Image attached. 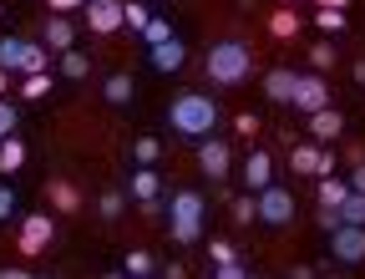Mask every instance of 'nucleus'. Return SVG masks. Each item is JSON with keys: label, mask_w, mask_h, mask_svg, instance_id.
Returning <instances> with one entry per match:
<instances>
[{"label": "nucleus", "mask_w": 365, "mask_h": 279, "mask_svg": "<svg viewBox=\"0 0 365 279\" xmlns=\"http://www.w3.org/2000/svg\"><path fill=\"white\" fill-rule=\"evenodd\" d=\"M218 122V107L203 97V91H182V97H173L168 107V127L182 132V137H208Z\"/></svg>", "instance_id": "nucleus-1"}, {"label": "nucleus", "mask_w": 365, "mask_h": 279, "mask_svg": "<svg viewBox=\"0 0 365 279\" xmlns=\"http://www.w3.org/2000/svg\"><path fill=\"white\" fill-rule=\"evenodd\" d=\"M249 66H254V56L244 41H218L208 51V81H218V86H239L249 76Z\"/></svg>", "instance_id": "nucleus-2"}, {"label": "nucleus", "mask_w": 365, "mask_h": 279, "mask_svg": "<svg viewBox=\"0 0 365 279\" xmlns=\"http://www.w3.org/2000/svg\"><path fill=\"white\" fill-rule=\"evenodd\" d=\"M168 223H173V239L178 244H198L203 239V198L193 188H182L168 198Z\"/></svg>", "instance_id": "nucleus-3"}, {"label": "nucleus", "mask_w": 365, "mask_h": 279, "mask_svg": "<svg viewBox=\"0 0 365 279\" xmlns=\"http://www.w3.org/2000/svg\"><path fill=\"white\" fill-rule=\"evenodd\" d=\"M254 203H259V218H264V223H274V228L294 218V193H289V188H279V183H269V188H264Z\"/></svg>", "instance_id": "nucleus-4"}, {"label": "nucleus", "mask_w": 365, "mask_h": 279, "mask_svg": "<svg viewBox=\"0 0 365 279\" xmlns=\"http://www.w3.org/2000/svg\"><path fill=\"white\" fill-rule=\"evenodd\" d=\"M330 254L340 264H360L365 259V223H340L330 234Z\"/></svg>", "instance_id": "nucleus-5"}, {"label": "nucleus", "mask_w": 365, "mask_h": 279, "mask_svg": "<svg viewBox=\"0 0 365 279\" xmlns=\"http://www.w3.org/2000/svg\"><path fill=\"white\" fill-rule=\"evenodd\" d=\"M289 168L304 173V178H330V173H335V158H330L325 148H314V143H299V148L289 153Z\"/></svg>", "instance_id": "nucleus-6"}, {"label": "nucleus", "mask_w": 365, "mask_h": 279, "mask_svg": "<svg viewBox=\"0 0 365 279\" xmlns=\"http://www.w3.org/2000/svg\"><path fill=\"white\" fill-rule=\"evenodd\" d=\"M289 107H299L304 117H309V112H325V107H330V86L319 81V76H299V81H294V102H289Z\"/></svg>", "instance_id": "nucleus-7"}, {"label": "nucleus", "mask_w": 365, "mask_h": 279, "mask_svg": "<svg viewBox=\"0 0 365 279\" xmlns=\"http://www.w3.org/2000/svg\"><path fill=\"white\" fill-rule=\"evenodd\" d=\"M86 26L97 31V36H112L117 26H122V0H86Z\"/></svg>", "instance_id": "nucleus-8"}, {"label": "nucleus", "mask_w": 365, "mask_h": 279, "mask_svg": "<svg viewBox=\"0 0 365 279\" xmlns=\"http://www.w3.org/2000/svg\"><path fill=\"white\" fill-rule=\"evenodd\" d=\"M51 234H56V223L46 218V213H31L21 223V254H41L46 244H51Z\"/></svg>", "instance_id": "nucleus-9"}, {"label": "nucleus", "mask_w": 365, "mask_h": 279, "mask_svg": "<svg viewBox=\"0 0 365 279\" xmlns=\"http://www.w3.org/2000/svg\"><path fill=\"white\" fill-rule=\"evenodd\" d=\"M228 163H234V153H228V143H213V137H208V143L198 148V168L218 183V178H228Z\"/></svg>", "instance_id": "nucleus-10"}, {"label": "nucleus", "mask_w": 365, "mask_h": 279, "mask_svg": "<svg viewBox=\"0 0 365 279\" xmlns=\"http://www.w3.org/2000/svg\"><path fill=\"white\" fill-rule=\"evenodd\" d=\"M244 183H249L254 193H264L269 183H274V158H269L264 148H254V153H249V163H244Z\"/></svg>", "instance_id": "nucleus-11"}, {"label": "nucleus", "mask_w": 365, "mask_h": 279, "mask_svg": "<svg viewBox=\"0 0 365 279\" xmlns=\"http://www.w3.org/2000/svg\"><path fill=\"white\" fill-rule=\"evenodd\" d=\"M71 46H76V21L51 16L46 21V51H71Z\"/></svg>", "instance_id": "nucleus-12"}, {"label": "nucleus", "mask_w": 365, "mask_h": 279, "mask_svg": "<svg viewBox=\"0 0 365 279\" xmlns=\"http://www.w3.org/2000/svg\"><path fill=\"white\" fill-rule=\"evenodd\" d=\"M294 81H299V71H284V66H274V71L264 76V91H269V102H294Z\"/></svg>", "instance_id": "nucleus-13"}, {"label": "nucleus", "mask_w": 365, "mask_h": 279, "mask_svg": "<svg viewBox=\"0 0 365 279\" xmlns=\"http://www.w3.org/2000/svg\"><path fill=\"white\" fill-rule=\"evenodd\" d=\"M309 132L319 137V143H330V137H340V132H345V117H340L335 107H325V112H309Z\"/></svg>", "instance_id": "nucleus-14"}, {"label": "nucleus", "mask_w": 365, "mask_h": 279, "mask_svg": "<svg viewBox=\"0 0 365 279\" xmlns=\"http://www.w3.org/2000/svg\"><path fill=\"white\" fill-rule=\"evenodd\" d=\"M182 61H188V51H182V41H178V36L163 41V46H153V66H158V71H178Z\"/></svg>", "instance_id": "nucleus-15"}, {"label": "nucleus", "mask_w": 365, "mask_h": 279, "mask_svg": "<svg viewBox=\"0 0 365 279\" xmlns=\"http://www.w3.org/2000/svg\"><path fill=\"white\" fill-rule=\"evenodd\" d=\"M158 188H163V178H158L153 168H137V173H132V198H137V203H153Z\"/></svg>", "instance_id": "nucleus-16"}, {"label": "nucleus", "mask_w": 365, "mask_h": 279, "mask_svg": "<svg viewBox=\"0 0 365 279\" xmlns=\"http://www.w3.org/2000/svg\"><path fill=\"white\" fill-rule=\"evenodd\" d=\"M46 198H51L61 213H76V208H81V193H76V183H46Z\"/></svg>", "instance_id": "nucleus-17"}, {"label": "nucleus", "mask_w": 365, "mask_h": 279, "mask_svg": "<svg viewBox=\"0 0 365 279\" xmlns=\"http://www.w3.org/2000/svg\"><path fill=\"white\" fill-rule=\"evenodd\" d=\"M345 198H350V183H340L335 173H330V178H319V208H340Z\"/></svg>", "instance_id": "nucleus-18"}, {"label": "nucleus", "mask_w": 365, "mask_h": 279, "mask_svg": "<svg viewBox=\"0 0 365 279\" xmlns=\"http://www.w3.org/2000/svg\"><path fill=\"white\" fill-rule=\"evenodd\" d=\"M102 97H107L112 107H127V102H132V76H122V71H117V76H107Z\"/></svg>", "instance_id": "nucleus-19"}, {"label": "nucleus", "mask_w": 365, "mask_h": 279, "mask_svg": "<svg viewBox=\"0 0 365 279\" xmlns=\"http://www.w3.org/2000/svg\"><path fill=\"white\" fill-rule=\"evenodd\" d=\"M21 51H26L21 36H0V71H21Z\"/></svg>", "instance_id": "nucleus-20"}, {"label": "nucleus", "mask_w": 365, "mask_h": 279, "mask_svg": "<svg viewBox=\"0 0 365 279\" xmlns=\"http://www.w3.org/2000/svg\"><path fill=\"white\" fill-rule=\"evenodd\" d=\"M26 163V143H16V137H0V173H16Z\"/></svg>", "instance_id": "nucleus-21"}, {"label": "nucleus", "mask_w": 365, "mask_h": 279, "mask_svg": "<svg viewBox=\"0 0 365 279\" xmlns=\"http://www.w3.org/2000/svg\"><path fill=\"white\" fill-rule=\"evenodd\" d=\"M91 71V56H81L76 51V46H71V51H61V76H71V81H81Z\"/></svg>", "instance_id": "nucleus-22"}, {"label": "nucleus", "mask_w": 365, "mask_h": 279, "mask_svg": "<svg viewBox=\"0 0 365 279\" xmlns=\"http://www.w3.org/2000/svg\"><path fill=\"white\" fill-rule=\"evenodd\" d=\"M21 71H26V76H36V71H46V46H36V41H26V51H21Z\"/></svg>", "instance_id": "nucleus-23"}, {"label": "nucleus", "mask_w": 365, "mask_h": 279, "mask_svg": "<svg viewBox=\"0 0 365 279\" xmlns=\"http://www.w3.org/2000/svg\"><path fill=\"white\" fill-rule=\"evenodd\" d=\"M122 274H132V279H148V274H153V254L132 249V254H127V264H122Z\"/></svg>", "instance_id": "nucleus-24"}, {"label": "nucleus", "mask_w": 365, "mask_h": 279, "mask_svg": "<svg viewBox=\"0 0 365 279\" xmlns=\"http://www.w3.org/2000/svg\"><path fill=\"white\" fill-rule=\"evenodd\" d=\"M269 31H274V36H279V41H289V36L299 31V16H294V11H274V21H269Z\"/></svg>", "instance_id": "nucleus-25"}, {"label": "nucleus", "mask_w": 365, "mask_h": 279, "mask_svg": "<svg viewBox=\"0 0 365 279\" xmlns=\"http://www.w3.org/2000/svg\"><path fill=\"white\" fill-rule=\"evenodd\" d=\"M340 223H365V193H350L340 203Z\"/></svg>", "instance_id": "nucleus-26"}, {"label": "nucleus", "mask_w": 365, "mask_h": 279, "mask_svg": "<svg viewBox=\"0 0 365 279\" xmlns=\"http://www.w3.org/2000/svg\"><path fill=\"white\" fill-rule=\"evenodd\" d=\"M132 153H137V163H143V168H153L158 153H163V143H158V137H137V148H132Z\"/></svg>", "instance_id": "nucleus-27"}, {"label": "nucleus", "mask_w": 365, "mask_h": 279, "mask_svg": "<svg viewBox=\"0 0 365 279\" xmlns=\"http://www.w3.org/2000/svg\"><path fill=\"white\" fill-rule=\"evenodd\" d=\"M148 6H137V0H132V6H122V26H132V31H148Z\"/></svg>", "instance_id": "nucleus-28"}, {"label": "nucleus", "mask_w": 365, "mask_h": 279, "mask_svg": "<svg viewBox=\"0 0 365 279\" xmlns=\"http://www.w3.org/2000/svg\"><path fill=\"white\" fill-rule=\"evenodd\" d=\"M143 41H148V51H153V46H163V41H173V26H168V21H148V31H143Z\"/></svg>", "instance_id": "nucleus-29"}, {"label": "nucleus", "mask_w": 365, "mask_h": 279, "mask_svg": "<svg viewBox=\"0 0 365 279\" xmlns=\"http://www.w3.org/2000/svg\"><path fill=\"white\" fill-rule=\"evenodd\" d=\"M16 122H21L16 102H6V97H0V137H16Z\"/></svg>", "instance_id": "nucleus-30"}, {"label": "nucleus", "mask_w": 365, "mask_h": 279, "mask_svg": "<svg viewBox=\"0 0 365 279\" xmlns=\"http://www.w3.org/2000/svg\"><path fill=\"white\" fill-rule=\"evenodd\" d=\"M97 208H102V218H117V213H122V208H127V198H122V193H117V188H107V193H102V198H97Z\"/></svg>", "instance_id": "nucleus-31"}, {"label": "nucleus", "mask_w": 365, "mask_h": 279, "mask_svg": "<svg viewBox=\"0 0 365 279\" xmlns=\"http://www.w3.org/2000/svg\"><path fill=\"white\" fill-rule=\"evenodd\" d=\"M314 26L325 31V36H335V31H345V11H319V16H314Z\"/></svg>", "instance_id": "nucleus-32"}, {"label": "nucleus", "mask_w": 365, "mask_h": 279, "mask_svg": "<svg viewBox=\"0 0 365 279\" xmlns=\"http://www.w3.org/2000/svg\"><path fill=\"white\" fill-rule=\"evenodd\" d=\"M21 91H26V97H46V91H51V76L36 71V76H26V81H21Z\"/></svg>", "instance_id": "nucleus-33"}, {"label": "nucleus", "mask_w": 365, "mask_h": 279, "mask_svg": "<svg viewBox=\"0 0 365 279\" xmlns=\"http://www.w3.org/2000/svg\"><path fill=\"white\" fill-rule=\"evenodd\" d=\"M309 61H314V71H325V66H335V51H330V46H325V41H319V46H314V51H309Z\"/></svg>", "instance_id": "nucleus-34"}, {"label": "nucleus", "mask_w": 365, "mask_h": 279, "mask_svg": "<svg viewBox=\"0 0 365 279\" xmlns=\"http://www.w3.org/2000/svg\"><path fill=\"white\" fill-rule=\"evenodd\" d=\"M234 218H239V223L259 218V203H254V198H239V203H234Z\"/></svg>", "instance_id": "nucleus-35"}, {"label": "nucleus", "mask_w": 365, "mask_h": 279, "mask_svg": "<svg viewBox=\"0 0 365 279\" xmlns=\"http://www.w3.org/2000/svg\"><path fill=\"white\" fill-rule=\"evenodd\" d=\"M208 254H213V264H234V249H228L223 239H213V244H208Z\"/></svg>", "instance_id": "nucleus-36"}, {"label": "nucleus", "mask_w": 365, "mask_h": 279, "mask_svg": "<svg viewBox=\"0 0 365 279\" xmlns=\"http://www.w3.org/2000/svg\"><path fill=\"white\" fill-rule=\"evenodd\" d=\"M11 213H16V193L6 188V183H0V223H6Z\"/></svg>", "instance_id": "nucleus-37"}, {"label": "nucleus", "mask_w": 365, "mask_h": 279, "mask_svg": "<svg viewBox=\"0 0 365 279\" xmlns=\"http://www.w3.org/2000/svg\"><path fill=\"white\" fill-rule=\"evenodd\" d=\"M213 279H249V274H244V264L234 259V264H218V274H213Z\"/></svg>", "instance_id": "nucleus-38"}, {"label": "nucleus", "mask_w": 365, "mask_h": 279, "mask_svg": "<svg viewBox=\"0 0 365 279\" xmlns=\"http://www.w3.org/2000/svg\"><path fill=\"white\" fill-rule=\"evenodd\" d=\"M350 193H365V163H355V173H350Z\"/></svg>", "instance_id": "nucleus-39"}, {"label": "nucleus", "mask_w": 365, "mask_h": 279, "mask_svg": "<svg viewBox=\"0 0 365 279\" xmlns=\"http://www.w3.org/2000/svg\"><path fill=\"white\" fill-rule=\"evenodd\" d=\"M81 6H86V0H51V11H56V16H66V11H81Z\"/></svg>", "instance_id": "nucleus-40"}, {"label": "nucleus", "mask_w": 365, "mask_h": 279, "mask_svg": "<svg viewBox=\"0 0 365 279\" xmlns=\"http://www.w3.org/2000/svg\"><path fill=\"white\" fill-rule=\"evenodd\" d=\"M0 279H36L31 269H0Z\"/></svg>", "instance_id": "nucleus-41"}, {"label": "nucleus", "mask_w": 365, "mask_h": 279, "mask_svg": "<svg viewBox=\"0 0 365 279\" xmlns=\"http://www.w3.org/2000/svg\"><path fill=\"white\" fill-rule=\"evenodd\" d=\"M319 11H345V0H314Z\"/></svg>", "instance_id": "nucleus-42"}, {"label": "nucleus", "mask_w": 365, "mask_h": 279, "mask_svg": "<svg viewBox=\"0 0 365 279\" xmlns=\"http://www.w3.org/2000/svg\"><path fill=\"white\" fill-rule=\"evenodd\" d=\"M355 81H360V86H365V61H355Z\"/></svg>", "instance_id": "nucleus-43"}, {"label": "nucleus", "mask_w": 365, "mask_h": 279, "mask_svg": "<svg viewBox=\"0 0 365 279\" xmlns=\"http://www.w3.org/2000/svg\"><path fill=\"white\" fill-rule=\"evenodd\" d=\"M6 76H11V71H0V97H6Z\"/></svg>", "instance_id": "nucleus-44"}, {"label": "nucleus", "mask_w": 365, "mask_h": 279, "mask_svg": "<svg viewBox=\"0 0 365 279\" xmlns=\"http://www.w3.org/2000/svg\"><path fill=\"white\" fill-rule=\"evenodd\" d=\"M112 279H132V274H112Z\"/></svg>", "instance_id": "nucleus-45"}, {"label": "nucleus", "mask_w": 365, "mask_h": 279, "mask_svg": "<svg viewBox=\"0 0 365 279\" xmlns=\"http://www.w3.org/2000/svg\"><path fill=\"white\" fill-rule=\"evenodd\" d=\"M249 279H259V274H249Z\"/></svg>", "instance_id": "nucleus-46"}]
</instances>
